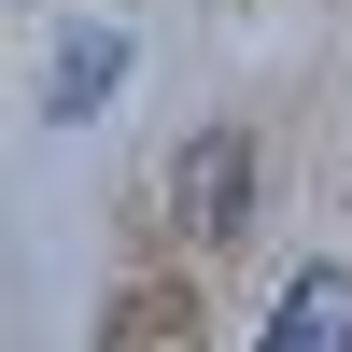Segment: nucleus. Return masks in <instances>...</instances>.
Returning <instances> with one entry per match:
<instances>
[{
  "instance_id": "nucleus-1",
  "label": "nucleus",
  "mask_w": 352,
  "mask_h": 352,
  "mask_svg": "<svg viewBox=\"0 0 352 352\" xmlns=\"http://www.w3.org/2000/svg\"><path fill=\"white\" fill-rule=\"evenodd\" d=\"M240 212H254V141H240V127L184 141V169H169V226H184V240H226Z\"/></svg>"
},
{
  "instance_id": "nucleus-2",
  "label": "nucleus",
  "mask_w": 352,
  "mask_h": 352,
  "mask_svg": "<svg viewBox=\"0 0 352 352\" xmlns=\"http://www.w3.org/2000/svg\"><path fill=\"white\" fill-rule=\"evenodd\" d=\"M268 352H352V268H310V282H282V310H268Z\"/></svg>"
},
{
  "instance_id": "nucleus-3",
  "label": "nucleus",
  "mask_w": 352,
  "mask_h": 352,
  "mask_svg": "<svg viewBox=\"0 0 352 352\" xmlns=\"http://www.w3.org/2000/svg\"><path fill=\"white\" fill-rule=\"evenodd\" d=\"M113 85H127V28H71V43H56V85H43V113H99Z\"/></svg>"
}]
</instances>
